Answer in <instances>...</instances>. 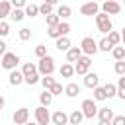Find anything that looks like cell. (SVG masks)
Instances as JSON below:
<instances>
[{
	"label": "cell",
	"mask_w": 125,
	"mask_h": 125,
	"mask_svg": "<svg viewBox=\"0 0 125 125\" xmlns=\"http://www.w3.org/2000/svg\"><path fill=\"white\" fill-rule=\"evenodd\" d=\"M59 23H61V20H59L57 14H49V16H47V25H49V27H57Z\"/></svg>",
	"instance_id": "31"
},
{
	"label": "cell",
	"mask_w": 125,
	"mask_h": 125,
	"mask_svg": "<svg viewBox=\"0 0 125 125\" xmlns=\"http://www.w3.org/2000/svg\"><path fill=\"white\" fill-rule=\"evenodd\" d=\"M100 125H111V123H107V121H100Z\"/></svg>",
	"instance_id": "44"
},
{
	"label": "cell",
	"mask_w": 125,
	"mask_h": 125,
	"mask_svg": "<svg viewBox=\"0 0 125 125\" xmlns=\"http://www.w3.org/2000/svg\"><path fill=\"white\" fill-rule=\"evenodd\" d=\"M80 57H82V51H80L78 47H70V49L66 51V61H68V64H70V62H76Z\"/></svg>",
	"instance_id": "16"
},
{
	"label": "cell",
	"mask_w": 125,
	"mask_h": 125,
	"mask_svg": "<svg viewBox=\"0 0 125 125\" xmlns=\"http://www.w3.org/2000/svg\"><path fill=\"white\" fill-rule=\"evenodd\" d=\"M90 64H92V59L82 55V57L76 61V64H72V66H74V74H86V72L90 70Z\"/></svg>",
	"instance_id": "7"
},
{
	"label": "cell",
	"mask_w": 125,
	"mask_h": 125,
	"mask_svg": "<svg viewBox=\"0 0 125 125\" xmlns=\"http://www.w3.org/2000/svg\"><path fill=\"white\" fill-rule=\"evenodd\" d=\"M51 121H53L55 125H66V123H68V115H66L62 109H59V111H55V113L51 115Z\"/></svg>",
	"instance_id": "14"
},
{
	"label": "cell",
	"mask_w": 125,
	"mask_h": 125,
	"mask_svg": "<svg viewBox=\"0 0 125 125\" xmlns=\"http://www.w3.org/2000/svg\"><path fill=\"white\" fill-rule=\"evenodd\" d=\"M35 66H37V72H41L43 76H51L53 70H55V59H53L51 55H47V57L39 59V62H37Z\"/></svg>",
	"instance_id": "2"
},
{
	"label": "cell",
	"mask_w": 125,
	"mask_h": 125,
	"mask_svg": "<svg viewBox=\"0 0 125 125\" xmlns=\"http://www.w3.org/2000/svg\"><path fill=\"white\" fill-rule=\"evenodd\" d=\"M62 92H64L68 98H76V96L80 94V86H78L76 82H68V84L62 88Z\"/></svg>",
	"instance_id": "15"
},
{
	"label": "cell",
	"mask_w": 125,
	"mask_h": 125,
	"mask_svg": "<svg viewBox=\"0 0 125 125\" xmlns=\"http://www.w3.org/2000/svg\"><path fill=\"white\" fill-rule=\"evenodd\" d=\"M113 47H111V43L107 41V37H104V39H100V43H98V51H105V53H109Z\"/></svg>",
	"instance_id": "29"
},
{
	"label": "cell",
	"mask_w": 125,
	"mask_h": 125,
	"mask_svg": "<svg viewBox=\"0 0 125 125\" xmlns=\"http://www.w3.org/2000/svg\"><path fill=\"white\" fill-rule=\"evenodd\" d=\"M41 84H43V88L49 92V90H51V86L55 84V78H51V76H43V78H41Z\"/></svg>",
	"instance_id": "35"
},
{
	"label": "cell",
	"mask_w": 125,
	"mask_h": 125,
	"mask_svg": "<svg viewBox=\"0 0 125 125\" xmlns=\"http://www.w3.org/2000/svg\"><path fill=\"white\" fill-rule=\"evenodd\" d=\"M82 115L86 117V119H94L96 117V113H98V107H96V102L94 100H84L82 102Z\"/></svg>",
	"instance_id": "6"
},
{
	"label": "cell",
	"mask_w": 125,
	"mask_h": 125,
	"mask_svg": "<svg viewBox=\"0 0 125 125\" xmlns=\"http://www.w3.org/2000/svg\"><path fill=\"white\" fill-rule=\"evenodd\" d=\"M20 64V57L16 55V53H4L2 55V68H6V70H16V66Z\"/></svg>",
	"instance_id": "4"
},
{
	"label": "cell",
	"mask_w": 125,
	"mask_h": 125,
	"mask_svg": "<svg viewBox=\"0 0 125 125\" xmlns=\"http://www.w3.org/2000/svg\"><path fill=\"white\" fill-rule=\"evenodd\" d=\"M10 6H12V8H16V10H20V8H23V6H25V2H23V0H12V2H10Z\"/></svg>",
	"instance_id": "40"
},
{
	"label": "cell",
	"mask_w": 125,
	"mask_h": 125,
	"mask_svg": "<svg viewBox=\"0 0 125 125\" xmlns=\"http://www.w3.org/2000/svg\"><path fill=\"white\" fill-rule=\"evenodd\" d=\"M107 41L111 43V47H119V41H121V35H119L117 31H109V35H107Z\"/></svg>",
	"instance_id": "26"
},
{
	"label": "cell",
	"mask_w": 125,
	"mask_h": 125,
	"mask_svg": "<svg viewBox=\"0 0 125 125\" xmlns=\"http://www.w3.org/2000/svg\"><path fill=\"white\" fill-rule=\"evenodd\" d=\"M82 119H84V115H82L80 109H76V111H72V113L68 115V123H70V125H80Z\"/></svg>",
	"instance_id": "21"
},
{
	"label": "cell",
	"mask_w": 125,
	"mask_h": 125,
	"mask_svg": "<svg viewBox=\"0 0 125 125\" xmlns=\"http://www.w3.org/2000/svg\"><path fill=\"white\" fill-rule=\"evenodd\" d=\"M35 55H37L39 59L47 57V47H45V45H37V47H35Z\"/></svg>",
	"instance_id": "38"
},
{
	"label": "cell",
	"mask_w": 125,
	"mask_h": 125,
	"mask_svg": "<svg viewBox=\"0 0 125 125\" xmlns=\"http://www.w3.org/2000/svg\"><path fill=\"white\" fill-rule=\"evenodd\" d=\"M4 104H6V102H4V98H2V96H0V109H2V107H4Z\"/></svg>",
	"instance_id": "43"
},
{
	"label": "cell",
	"mask_w": 125,
	"mask_h": 125,
	"mask_svg": "<svg viewBox=\"0 0 125 125\" xmlns=\"http://www.w3.org/2000/svg\"><path fill=\"white\" fill-rule=\"evenodd\" d=\"M49 94H51V96H59V94H62V84H59V82H55V84L51 86V90H49Z\"/></svg>",
	"instance_id": "36"
},
{
	"label": "cell",
	"mask_w": 125,
	"mask_h": 125,
	"mask_svg": "<svg viewBox=\"0 0 125 125\" xmlns=\"http://www.w3.org/2000/svg\"><path fill=\"white\" fill-rule=\"evenodd\" d=\"M27 18H35L39 14V6L37 4H25V12H23Z\"/></svg>",
	"instance_id": "23"
},
{
	"label": "cell",
	"mask_w": 125,
	"mask_h": 125,
	"mask_svg": "<svg viewBox=\"0 0 125 125\" xmlns=\"http://www.w3.org/2000/svg\"><path fill=\"white\" fill-rule=\"evenodd\" d=\"M10 33V25L6 21H0V37H6Z\"/></svg>",
	"instance_id": "39"
},
{
	"label": "cell",
	"mask_w": 125,
	"mask_h": 125,
	"mask_svg": "<svg viewBox=\"0 0 125 125\" xmlns=\"http://www.w3.org/2000/svg\"><path fill=\"white\" fill-rule=\"evenodd\" d=\"M20 39H21V41H27V39H31V29H27V27H21V29H20Z\"/></svg>",
	"instance_id": "37"
},
{
	"label": "cell",
	"mask_w": 125,
	"mask_h": 125,
	"mask_svg": "<svg viewBox=\"0 0 125 125\" xmlns=\"http://www.w3.org/2000/svg\"><path fill=\"white\" fill-rule=\"evenodd\" d=\"M25 125H37V123H29V121H27V123H25Z\"/></svg>",
	"instance_id": "45"
},
{
	"label": "cell",
	"mask_w": 125,
	"mask_h": 125,
	"mask_svg": "<svg viewBox=\"0 0 125 125\" xmlns=\"http://www.w3.org/2000/svg\"><path fill=\"white\" fill-rule=\"evenodd\" d=\"M78 49L84 53V57H92V55L98 53V43L94 41V37H84L80 41V47Z\"/></svg>",
	"instance_id": "3"
},
{
	"label": "cell",
	"mask_w": 125,
	"mask_h": 125,
	"mask_svg": "<svg viewBox=\"0 0 125 125\" xmlns=\"http://www.w3.org/2000/svg\"><path fill=\"white\" fill-rule=\"evenodd\" d=\"M53 8H55V0H51V2H43V4L39 6V14H43V16L47 18L49 14H53Z\"/></svg>",
	"instance_id": "18"
},
{
	"label": "cell",
	"mask_w": 125,
	"mask_h": 125,
	"mask_svg": "<svg viewBox=\"0 0 125 125\" xmlns=\"http://www.w3.org/2000/svg\"><path fill=\"white\" fill-rule=\"evenodd\" d=\"M96 115H98L100 121H107V123H111V119L115 117V115H113V109H109V107H100Z\"/></svg>",
	"instance_id": "13"
},
{
	"label": "cell",
	"mask_w": 125,
	"mask_h": 125,
	"mask_svg": "<svg viewBox=\"0 0 125 125\" xmlns=\"http://www.w3.org/2000/svg\"><path fill=\"white\" fill-rule=\"evenodd\" d=\"M35 123H37V125H49V123H51V113H49L47 107L39 105V107L35 109Z\"/></svg>",
	"instance_id": "8"
},
{
	"label": "cell",
	"mask_w": 125,
	"mask_h": 125,
	"mask_svg": "<svg viewBox=\"0 0 125 125\" xmlns=\"http://www.w3.org/2000/svg\"><path fill=\"white\" fill-rule=\"evenodd\" d=\"M111 125H125V117H123V115L113 117V119H111Z\"/></svg>",
	"instance_id": "41"
},
{
	"label": "cell",
	"mask_w": 125,
	"mask_h": 125,
	"mask_svg": "<svg viewBox=\"0 0 125 125\" xmlns=\"http://www.w3.org/2000/svg\"><path fill=\"white\" fill-rule=\"evenodd\" d=\"M12 119H14V125H25V123L29 121V109H27V107H20V109H16Z\"/></svg>",
	"instance_id": "10"
},
{
	"label": "cell",
	"mask_w": 125,
	"mask_h": 125,
	"mask_svg": "<svg viewBox=\"0 0 125 125\" xmlns=\"http://www.w3.org/2000/svg\"><path fill=\"white\" fill-rule=\"evenodd\" d=\"M98 82H100V76L96 72H86L84 74V86L86 88H96Z\"/></svg>",
	"instance_id": "12"
},
{
	"label": "cell",
	"mask_w": 125,
	"mask_h": 125,
	"mask_svg": "<svg viewBox=\"0 0 125 125\" xmlns=\"http://www.w3.org/2000/svg\"><path fill=\"white\" fill-rule=\"evenodd\" d=\"M104 92H105V100H107V98H113V96H115V84L107 82V84L104 86Z\"/></svg>",
	"instance_id": "33"
},
{
	"label": "cell",
	"mask_w": 125,
	"mask_h": 125,
	"mask_svg": "<svg viewBox=\"0 0 125 125\" xmlns=\"http://www.w3.org/2000/svg\"><path fill=\"white\" fill-rule=\"evenodd\" d=\"M55 31H57L59 37H66V33L70 31V23H68V21H61V23L55 27Z\"/></svg>",
	"instance_id": "19"
},
{
	"label": "cell",
	"mask_w": 125,
	"mask_h": 125,
	"mask_svg": "<svg viewBox=\"0 0 125 125\" xmlns=\"http://www.w3.org/2000/svg\"><path fill=\"white\" fill-rule=\"evenodd\" d=\"M72 74H74V66L68 64V62H64V64L61 66V76H62V78H70Z\"/></svg>",
	"instance_id": "24"
},
{
	"label": "cell",
	"mask_w": 125,
	"mask_h": 125,
	"mask_svg": "<svg viewBox=\"0 0 125 125\" xmlns=\"http://www.w3.org/2000/svg\"><path fill=\"white\" fill-rule=\"evenodd\" d=\"M80 14L82 16H96V14H100V6L96 2H86L80 6Z\"/></svg>",
	"instance_id": "11"
},
{
	"label": "cell",
	"mask_w": 125,
	"mask_h": 125,
	"mask_svg": "<svg viewBox=\"0 0 125 125\" xmlns=\"http://www.w3.org/2000/svg\"><path fill=\"white\" fill-rule=\"evenodd\" d=\"M8 82H10L12 86H20V84L23 82L21 72H20V70H12V72H10V76H8Z\"/></svg>",
	"instance_id": "17"
},
{
	"label": "cell",
	"mask_w": 125,
	"mask_h": 125,
	"mask_svg": "<svg viewBox=\"0 0 125 125\" xmlns=\"http://www.w3.org/2000/svg\"><path fill=\"white\" fill-rule=\"evenodd\" d=\"M57 43H55V47L59 49V51H68L70 49V39L68 37H59V39H55Z\"/></svg>",
	"instance_id": "20"
},
{
	"label": "cell",
	"mask_w": 125,
	"mask_h": 125,
	"mask_svg": "<svg viewBox=\"0 0 125 125\" xmlns=\"http://www.w3.org/2000/svg\"><path fill=\"white\" fill-rule=\"evenodd\" d=\"M10 12H12V6H10V2L2 0V2H0V20H4L6 16H10Z\"/></svg>",
	"instance_id": "25"
},
{
	"label": "cell",
	"mask_w": 125,
	"mask_h": 125,
	"mask_svg": "<svg viewBox=\"0 0 125 125\" xmlns=\"http://www.w3.org/2000/svg\"><path fill=\"white\" fill-rule=\"evenodd\" d=\"M39 102H41V105H43V107H49V105H51V102H53V96L45 90V92L39 96Z\"/></svg>",
	"instance_id": "28"
},
{
	"label": "cell",
	"mask_w": 125,
	"mask_h": 125,
	"mask_svg": "<svg viewBox=\"0 0 125 125\" xmlns=\"http://www.w3.org/2000/svg\"><path fill=\"white\" fill-rule=\"evenodd\" d=\"M21 76H23V82L25 84H29V86H33V84H37L39 82V72H37V66L33 64V62H23V66H21Z\"/></svg>",
	"instance_id": "1"
},
{
	"label": "cell",
	"mask_w": 125,
	"mask_h": 125,
	"mask_svg": "<svg viewBox=\"0 0 125 125\" xmlns=\"http://www.w3.org/2000/svg\"><path fill=\"white\" fill-rule=\"evenodd\" d=\"M6 47H8V45H6L4 41H0V57H2L4 53H6Z\"/></svg>",
	"instance_id": "42"
},
{
	"label": "cell",
	"mask_w": 125,
	"mask_h": 125,
	"mask_svg": "<svg viewBox=\"0 0 125 125\" xmlns=\"http://www.w3.org/2000/svg\"><path fill=\"white\" fill-rule=\"evenodd\" d=\"M115 74L119 76H125V61H115V66H113Z\"/></svg>",
	"instance_id": "32"
},
{
	"label": "cell",
	"mask_w": 125,
	"mask_h": 125,
	"mask_svg": "<svg viewBox=\"0 0 125 125\" xmlns=\"http://www.w3.org/2000/svg\"><path fill=\"white\" fill-rule=\"evenodd\" d=\"M102 14H105V16H117L119 12H121V4L119 2H113V0H105L104 4H102Z\"/></svg>",
	"instance_id": "9"
},
{
	"label": "cell",
	"mask_w": 125,
	"mask_h": 125,
	"mask_svg": "<svg viewBox=\"0 0 125 125\" xmlns=\"http://www.w3.org/2000/svg\"><path fill=\"white\" fill-rule=\"evenodd\" d=\"M104 100H105L104 86H96V88H94V102H104Z\"/></svg>",
	"instance_id": "27"
},
{
	"label": "cell",
	"mask_w": 125,
	"mask_h": 125,
	"mask_svg": "<svg viewBox=\"0 0 125 125\" xmlns=\"http://www.w3.org/2000/svg\"><path fill=\"white\" fill-rule=\"evenodd\" d=\"M10 18H12V21H21L25 18V14L21 10H14V12H10Z\"/></svg>",
	"instance_id": "34"
},
{
	"label": "cell",
	"mask_w": 125,
	"mask_h": 125,
	"mask_svg": "<svg viewBox=\"0 0 125 125\" xmlns=\"http://www.w3.org/2000/svg\"><path fill=\"white\" fill-rule=\"evenodd\" d=\"M70 14H72L70 6H59V8H57V16H59V20H61V21H62V20H66Z\"/></svg>",
	"instance_id": "22"
},
{
	"label": "cell",
	"mask_w": 125,
	"mask_h": 125,
	"mask_svg": "<svg viewBox=\"0 0 125 125\" xmlns=\"http://www.w3.org/2000/svg\"><path fill=\"white\" fill-rule=\"evenodd\" d=\"M111 55H113L115 61H123V59H125V49H123V47H113V49H111Z\"/></svg>",
	"instance_id": "30"
},
{
	"label": "cell",
	"mask_w": 125,
	"mask_h": 125,
	"mask_svg": "<svg viewBox=\"0 0 125 125\" xmlns=\"http://www.w3.org/2000/svg\"><path fill=\"white\" fill-rule=\"evenodd\" d=\"M96 23H98V29L102 31V33H109V31H113V23H111V20H109V16H105V14H96Z\"/></svg>",
	"instance_id": "5"
}]
</instances>
